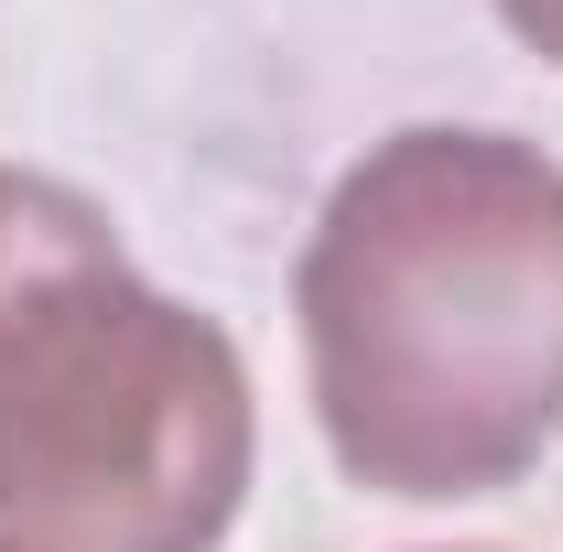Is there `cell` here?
I'll return each mask as SVG.
<instances>
[{
  "label": "cell",
  "mask_w": 563,
  "mask_h": 552,
  "mask_svg": "<svg viewBox=\"0 0 563 552\" xmlns=\"http://www.w3.org/2000/svg\"><path fill=\"white\" fill-rule=\"evenodd\" d=\"M488 11L531 44V55H542V66H563V0H488Z\"/></svg>",
  "instance_id": "277c9868"
},
{
  "label": "cell",
  "mask_w": 563,
  "mask_h": 552,
  "mask_svg": "<svg viewBox=\"0 0 563 552\" xmlns=\"http://www.w3.org/2000/svg\"><path fill=\"white\" fill-rule=\"evenodd\" d=\"M444 552H466V542H444ZM477 552H488V542H477Z\"/></svg>",
  "instance_id": "5b68a950"
},
{
  "label": "cell",
  "mask_w": 563,
  "mask_h": 552,
  "mask_svg": "<svg viewBox=\"0 0 563 552\" xmlns=\"http://www.w3.org/2000/svg\"><path fill=\"white\" fill-rule=\"evenodd\" d=\"M303 390L368 498H488L563 433V163L520 131L368 141L292 272Z\"/></svg>",
  "instance_id": "6da1fadb"
},
{
  "label": "cell",
  "mask_w": 563,
  "mask_h": 552,
  "mask_svg": "<svg viewBox=\"0 0 563 552\" xmlns=\"http://www.w3.org/2000/svg\"><path fill=\"white\" fill-rule=\"evenodd\" d=\"M98 261H131L109 207L66 185V174H33V163H0V325L66 272H98Z\"/></svg>",
  "instance_id": "3957f363"
},
{
  "label": "cell",
  "mask_w": 563,
  "mask_h": 552,
  "mask_svg": "<svg viewBox=\"0 0 563 552\" xmlns=\"http://www.w3.org/2000/svg\"><path fill=\"white\" fill-rule=\"evenodd\" d=\"M261 412L239 336L131 261L0 325V552H217Z\"/></svg>",
  "instance_id": "7a4b0ae2"
}]
</instances>
